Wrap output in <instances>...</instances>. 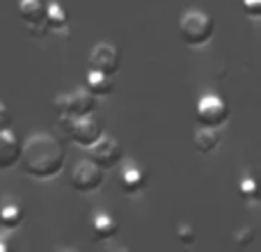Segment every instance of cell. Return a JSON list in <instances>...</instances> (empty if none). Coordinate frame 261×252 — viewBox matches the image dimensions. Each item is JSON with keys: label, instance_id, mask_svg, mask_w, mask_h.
Returning <instances> with one entry per match:
<instances>
[{"label": "cell", "instance_id": "11", "mask_svg": "<svg viewBox=\"0 0 261 252\" xmlns=\"http://www.w3.org/2000/svg\"><path fill=\"white\" fill-rule=\"evenodd\" d=\"M119 225L110 213L106 211H96L92 216V234H94V241H108L117 234Z\"/></svg>", "mask_w": 261, "mask_h": 252}, {"label": "cell", "instance_id": "14", "mask_svg": "<svg viewBox=\"0 0 261 252\" xmlns=\"http://www.w3.org/2000/svg\"><path fill=\"white\" fill-rule=\"evenodd\" d=\"M195 149L202 154H208L213 152V149L218 147V142H220V135H218V129H213V126H199L197 131H195Z\"/></svg>", "mask_w": 261, "mask_h": 252}, {"label": "cell", "instance_id": "5", "mask_svg": "<svg viewBox=\"0 0 261 252\" xmlns=\"http://www.w3.org/2000/svg\"><path fill=\"white\" fill-rule=\"evenodd\" d=\"M62 122H64V129H67L69 138H71L78 147H85V149L90 147V144H94L96 140L101 138V133H103V126L94 117V113L69 117V119H62Z\"/></svg>", "mask_w": 261, "mask_h": 252}, {"label": "cell", "instance_id": "12", "mask_svg": "<svg viewBox=\"0 0 261 252\" xmlns=\"http://www.w3.org/2000/svg\"><path fill=\"white\" fill-rule=\"evenodd\" d=\"M85 87L92 92L94 96H108L113 94V76H108V73L103 71H96V69H90V71L85 73Z\"/></svg>", "mask_w": 261, "mask_h": 252}, {"label": "cell", "instance_id": "17", "mask_svg": "<svg viewBox=\"0 0 261 252\" xmlns=\"http://www.w3.org/2000/svg\"><path fill=\"white\" fill-rule=\"evenodd\" d=\"M239 193H241V197H243L245 202H257V195H259L257 181H254L252 177H243L241 184H239Z\"/></svg>", "mask_w": 261, "mask_h": 252}, {"label": "cell", "instance_id": "7", "mask_svg": "<svg viewBox=\"0 0 261 252\" xmlns=\"http://www.w3.org/2000/svg\"><path fill=\"white\" fill-rule=\"evenodd\" d=\"M103 184V170L92 158H81L71 170V186L81 193H92Z\"/></svg>", "mask_w": 261, "mask_h": 252}, {"label": "cell", "instance_id": "4", "mask_svg": "<svg viewBox=\"0 0 261 252\" xmlns=\"http://www.w3.org/2000/svg\"><path fill=\"white\" fill-rule=\"evenodd\" d=\"M195 115H197V122L202 126L218 129L229 119V104L216 92H206V94L199 96L197 106H195Z\"/></svg>", "mask_w": 261, "mask_h": 252}, {"label": "cell", "instance_id": "15", "mask_svg": "<svg viewBox=\"0 0 261 252\" xmlns=\"http://www.w3.org/2000/svg\"><path fill=\"white\" fill-rule=\"evenodd\" d=\"M23 222V209L16 202H3L0 204V225L5 230H16Z\"/></svg>", "mask_w": 261, "mask_h": 252}, {"label": "cell", "instance_id": "20", "mask_svg": "<svg viewBox=\"0 0 261 252\" xmlns=\"http://www.w3.org/2000/svg\"><path fill=\"white\" fill-rule=\"evenodd\" d=\"M243 9L250 18L261 16V0H243Z\"/></svg>", "mask_w": 261, "mask_h": 252}, {"label": "cell", "instance_id": "6", "mask_svg": "<svg viewBox=\"0 0 261 252\" xmlns=\"http://www.w3.org/2000/svg\"><path fill=\"white\" fill-rule=\"evenodd\" d=\"M87 149H90V158L101 170H110V167L119 165V161H122V156H124L122 142H119L115 135H108L106 131L101 133V138L96 140L94 144H90Z\"/></svg>", "mask_w": 261, "mask_h": 252}, {"label": "cell", "instance_id": "10", "mask_svg": "<svg viewBox=\"0 0 261 252\" xmlns=\"http://www.w3.org/2000/svg\"><path fill=\"white\" fill-rule=\"evenodd\" d=\"M21 140L12 129H0V170H9L18 163Z\"/></svg>", "mask_w": 261, "mask_h": 252}, {"label": "cell", "instance_id": "13", "mask_svg": "<svg viewBox=\"0 0 261 252\" xmlns=\"http://www.w3.org/2000/svg\"><path fill=\"white\" fill-rule=\"evenodd\" d=\"M144 184H147V174L142 172V167L140 165H126L122 170V188L126 190V193H138V190L144 188Z\"/></svg>", "mask_w": 261, "mask_h": 252}, {"label": "cell", "instance_id": "1", "mask_svg": "<svg viewBox=\"0 0 261 252\" xmlns=\"http://www.w3.org/2000/svg\"><path fill=\"white\" fill-rule=\"evenodd\" d=\"M23 172L35 179H50L58 177L64 167V147L55 135L46 131H35L21 142V156H18Z\"/></svg>", "mask_w": 261, "mask_h": 252}, {"label": "cell", "instance_id": "18", "mask_svg": "<svg viewBox=\"0 0 261 252\" xmlns=\"http://www.w3.org/2000/svg\"><path fill=\"white\" fill-rule=\"evenodd\" d=\"M234 239H236V245H239V248H241V245H243V248H245V245H250V243H252V241H254V232L250 230V227H243V230H239V232H236V236H234Z\"/></svg>", "mask_w": 261, "mask_h": 252}, {"label": "cell", "instance_id": "19", "mask_svg": "<svg viewBox=\"0 0 261 252\" xmlns=\"http://www.w3.org/2000/svg\"><path fill=\"white\" fill-rule=\"evenodd\" d=\"M179 241L184 245H193L195 243V230L190 225H179Z\"/></svg>", "mask_w": 261, "mask_h": 252}, {"label": "cell", "instance_id": "2", "mask_svg": "<svg viewBox=\"0 0 261 252\" xmlns=\"http://www.w3.org/2000/svg\"><path fill=\"white\" fill-rule=\"evenodd\" d=\"M213 16L204 9H186L179 18V35L184 44L188 46H204L213 37Z\"/></svg>", "mask_w": 261, "mask_h": 252}, {"label": "cell", "instance_id": "21", "mask_svg": "<svg viewBox=\"0 0 261 252\" xmlns=\"http://www.w3.org/2000/svg\"><path fill=\"white\" fill-rule=\"evenodd\" d=\"M9 124H12V113L5 106V101H0V129H9Z\"/></svg>", "mask_w": 261, "mask_h": 252}, {"label": "cell", "instance_id": "3", "mask_svg": "<svg viewBox=\"0 0 261 252\" xmlns=\"http://www.w3.org/2000/svg\"><path fill=\"white\" fill-rule=\"evenodd\" d=\"M55 113L60 115V119L78 117V115H90L96 108V96L92 94L87 87H76L71 92L55 96Z\"/></svg>", "mask_w": 261, "mask_h": 252}, {"label": "cell", "instance_id": "16", "mask_svg": "<svg viewBox=\"0 0 261 252\" xmlns=\"http://www.w3.org/2000/svg\"><path fill=\"white\" fill-rule=\"evenodd\" d=\"M46 26L48 28H55V30H60V28H67L69 23V14L67 9L62 7V5L58 3V0H48V5H46Z\"/></svg>", "mask_w": 261, "mask_h": 252}, {"label": "cell", "instance_id": "9", "mask_svg": "<svg viewBox=\"0 0 261 252\" xmlns=\"http://www.w3.org/2000/svg\"><path fill=\"white\" fill-rule=\"evenodd\" d=\"M18 16L32 30V35H46V5L44 0H18Z\"/></svg>", "mask_w": 261, "mask_h": 252}, {"label": "cell", "instance_id": "8", "mask_svg": "<svg viewBox=\"0 0 261 252\" xmlns=\"http://www.w3.org/2000/svg\"><path fill=\"white\" fill-rule=\"evenodd\" d=\"M119 67H122V53L115 44L110 41H99L94 48L90 51V69L103 71L108 76H117Z\"/></svg>", "mask_w": 261, "mask_h": 252}, {"label": "cell", "instance_id": "22", "mask_svg": "<svg viewBox=\"0 0 261 252\" xmlns=\"http://www.w3.org/2000/svg\"><path fill=\"white\" fill-rule=\"evenodd\" d=\"M12 243H9V234L7 232H0V252H9Z\"/></svg>", "mask_w": 261, "mask_h": 252}]
</instances>
